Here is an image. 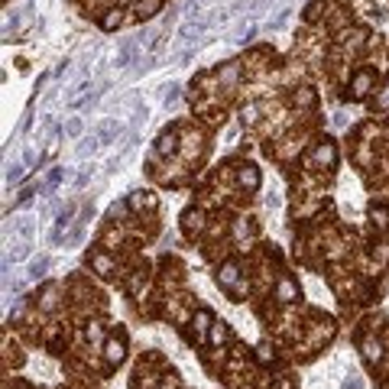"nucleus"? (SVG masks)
<instances>
[{
    "label": "nucleus",
    "mask_w": 389,
    "mask_h": 389,
    "mask_svg": "<svg viewBox=\"0 0 389 389\" xmlns=\"http://www.w3.org/2000/svg\"><path fill=\"white\" fill-rule=\"evenodd\" d=\"M33 230H36V221H33V217H20V221H17V234L23 237V240H30Z\"/></svg>",
    "instance_id": "obj_12"
},
{
    "label": "nucleus",
    "mask_w": 389,
    "mask_h": 389,
    "mask_svg": "<svg viewBox=\"0 0 389 389\" xmlns=\"http://www.w3.org/2000/svg\"><path fill=\"white\" fill-rule=\"evenodd\" d=\"M156 149H159V153H172L175 149V133H162L159 140H156Z\"/></svg>",
    "instance_id": "obj_14"
},
{
    "label": "nucleus",
    "mask_w": 389,
    "mask_h": 389,
    "mask_svg": "<svg viewBox=\"0 0 389 389\" xmlns=\"http://www.w3.org/2000/svg\"><path fill=\"white\" fill-rule=\"evenodd\" d=\"M94 133H98L101 146H111V143H117V136H120V124L117 120H101Z\"/></svg>",
    "instance_id": "obj_2"
},
{
    "label": "nucleus",
    "mask_w": 389,
    "mask_h": 389,
    "mask_svg": "<svg viewBox=\"0 0 389 389\" xmlns=\"http://www.w3.org/2000/svg\"><path fill=\"white\" fill-rule=\"evenodd\" d=\"M91 172H94V166H81V172L75 175V188H85L88 179H91Z\"/></svg>",
    "instance_id": "obj_18"
},
{
    "label": "nucleus",
    "mask_w": 389,
    "mask_h": 389,
    "mask_svg": "<svg viewBox=\"0 0 389 389\" xmlns=\"http://www.w3.org/2000/svg\"><path fill=\"white\" fill-rule=\"evenodd\" d=\"M85 133V124H81V117H72L65 124V136H81Z\"/></svg>",
    "instance_id": "obj_17"
},
{
    "label": "nucleus",
    "mask_w": 389,
    "mask_h": 389,
    "mask_svg": "<svg viewBox=\"0 0 389 389\" xmlns=\"http://www.w3.org/2000/svg\"><path fill=\"white\" fill-rule=\"evenodd\" d=\"M162 91H166V94H162V104H166V107H172L175 101H179V91H182V88H179V85H166Z\"/></svg>",
    "instance_id": "obj_16"
},
{
    "label": "nucleus",
    "mask_w": 389,
    "mask_h": 389,
    "mask_svg": "<svg viewBox=\"0 0 389 389\" xmlns=\"http://www.w3.org/2000/svg\"><path fill=\"white\" fill-rule=\"evenodd\" d=\"M98 146H101L98 133H88L85 140H81V146H78V156H81V159H85V156H91V153H94V149H98Z\"/></svg>",
    "instance_id": "obj_9"
},
{
    "label": "nucleus",
    "mask_w": 389,
    "mask_h": 389,
    "mask_svg": "<svg viewBox=\"0 0 389 389\" xmlns=\"http://www.w3.org/2000/svg\"><path fill=\"white\" fill-rule=\"evenodd\" d=\"M353 88H357V94H366V91H370V75H357V81H353Z\"/></svg>",
    "instance_id": "obj_19"
},
{
    "label": "nucleus",
    "mask_w": 389,
    "mask_h": 389,
    "mask_svg": "<svg viewBox=\"0 0 389 389\" xmlns=\"http://www.w3.org/2000/svg\"><path fill=\"white\" fill-rule=\"evenodd\" d=\"M363 353H366L370 360H376V357H379V344H363Z\"/></svg>",
    "instance_id": "obj_28"
},
{
    "label": "nucleus",
    "mask_w": 389,
    "mask_h": 389,
    "mask_svg": "<svg viewBox=\"0 0 389 389\" xmlns=\"http://www.w3.org/2000/svg\"><path fill=\"white\" fill-rule=\"evenodd\" d=\"M208 26H214L211 23V17H195V20H185V23L175 30V43L179 46H188V43H195L198 36H201Z\"/></svg>",
    "instance_id": "obj_1"
},
{
    "label": "nucleus",
    "mask_w": 389,
    "mask_h": 389,
    "mask_svg": "<svg viewBox=\"0 0 389 389\" xmlns=\"http://www.w3.org/2000/svg\"><path fill=\"white\" fill-rule=\"evenodd\" d=\"M62 179H65V169H52V172L46 175V182H43V188H39V192H43V195H52Z\"/></svg>",
    "instance_id": "obj_6"
},
{
    "label": "nucleus",
    "mask_w": 389,
    "mask_h": 389,
    "mask_svg": "<svg viewBox=\"0 0 389 389\" xmlns=\"http://www.w3.org/2000/svg\"><path fill=\"white\" fill-rule=\"evenodd\" d=\"M253 114H256V104H250V107H243V117H247V120H253Z\"/></svg>",
    "instance_id": "obj_32"
},
{
    "label": "nucleus",
    "mask_w": 389,
    "mask_h": 389,
    "mask_svg": "<svg viewBox=\"0 0 389 389\" xmlns=\"http://www.w3.org/2000/svg\"><path fill=\"white\" fill-rule=\"evenodd\" d=\"M46 269H49V256H39L30 263V269H26V282H36V279L46 276Z\"/></svg>",
    "instance_id": "obj_5"
},
{
    "label": "nucleus",
    "mask_w": 389,
    "mask_h": 389,
    "mask_svg": "<svg viewBox=\"0 0 389 389\" xmlns=\"http://www.w3.org/2000/svg\"><path fill=\"white\" fill-rule=\"evenodd\" d=\"M253 33H256V26H253V23H240V26H237V30L227 36V39H230V43H247V39L253 36Z\"/></svg>",
    "instance_id": "obj_7"
},
{
    "label": "nucleus",
    "mask_w": 389,
    "mask_h": 389,
    "mask_svg": "<svg viewBox=\"0 0 389 389\" xmlns=\"http://www.w3.org/2000/svg\"><path fill=\"white\" fill-rule=\"evenodd\" d=\"M289 20H292V7H282V10H279L276 17L269 20V23H266V30H269V33H272V30H282V26L289 23Z\"/></svg>",
    "instance_id": "obj_8"
},
{
    "label": "nucleus",
    "mask_w": 389,
    "mask_h": 389,
    "mask_svg": "<svg viewBox=\"0 0 389 389\" xmlns=\"http://www.w3.org/2000/svg\"><path fill=\"white\" fill-rule=\"evenodd\" d=\"M72 217H75V208H72V204L59 211L56 227H52V234H49V240H52V243H59V240H62V234H65V227H68V224H72Z\"/></svg>",
    "instance_id": "obj_3"
},
{
    "label": "nucleus",
    "mask_w": 389,
    "mask_h": 389,
    "mask_svg": "<svg viewBox=\"0 0 389 389\" xmlns=\"http://www.w3.org/2000/svg\"><path fill=\"white\" fill-rule=\"evenodd\" d=\"M195 321H198V324H195L198 331H204V327L211 324V311H208V308H201V311H198V318H195Z\"/></svg>",
    "instance_id": "obj_23"
},
{
    "label": "nucleus",
    "mask_w": 389,
    "mask_h": 389,
    "mask_svg": "<svg viewBox=\"0 0 389 389\" xmlns=\"http://www.w3.org/2000/svg\"><path fill=\"white\" fill-rule=\"evenodd\" d=\"M237 75H240V65H237V62H227V65L221 68V81H224V85H230Z\"/></svg>",
    "instance_id": "obj_15"
},
{
    "label": "nucleus",
    "mask_w": 389,
    "mask_h": 389,
    "mask_svg": "<svg viewBox=\"0 0 389 389\" xmlns=\"http://www.w3.org/2000/svg\"><path fill=\"white\" fill-rule=\"evenodd\" d=\"M94 266H98L101 276H111V259L107 256H94Z\"/></svg>",
    "instance_id": "obj_22"
},
{
    "label": "nucleus",
    "mask_w": 389,
    "mask_h": 389,
    "mask_svg": "<svg viewBox=\"0 0 389 389\" xmlns=\"http://www.w3.org/2000/svg\"><path fill=\"white\" fill-rule=\"evenodd\" d=\"M224 337H227V327H224V324H217L214 331H211V344H221Z\"/></svg>",
    "instance_id": "obj_24"
},
{
    "label": "nucleus",
    "mask_w": 389,
    "mask_h": 389,
    "mask_svg": "<svg viewBox=\"0 0 389 389\" xmlns=\"http://www.w3.org/2000/svg\"><path fill=\"white\" fill-rule=\"evenodd\" d=\"M20 175H23V166H20V162H13V166L7 162V182H17Z\"/></svg>",
    "instance_id": "obj_21"
},
{
    "label": "nucleus",
    "mask_w": 389,
    "mask_h": 389,
    "mask_svg": "<svg viewBox=\"0 0 389 389\" xmlns=\"http://www.w3.org/2000/svg\"><path fill=\"white\" fill-rule=\"evenodd\" d=\"M279 298H282V302H292V298H295V285L289 282V279H279Z\"/></svg>",
    "instance_id": "obj_13"
},
{
    "label": "nucleus",
    "mask_w": 389,
    "mask_h": 389,
    "mask_svg": "<svg viewBox=\"0 0 389 389\" xmlns=\"http://www.w3.org/2000/svg\"><path fill=\"white\" fill-rule=\"evenodd\" d=\"M240 185H247V188H256L259 185V172L253 166H243L240 169Z\"/></svg>",
    "instance_id": "obj_10"
},
{
    "label": "nucleus",
    "mask_w": 389,
    "mask_h": 389,
    "mask_svg": "<svg viewBox=\"0 0 389 389\" xmlns=\"http://www.w3.org/2000/svg\"><path fill=\"white\" fill-rule=\"evenodd\" d=\"M217 279H221L224 285H234L237 282V263H224L221 272H217Z\"/></svg>",
    "instance_id": "obj_11"
},
{
    "label": "nucleus",
    "mask_w": 389,
    "mask_h": 389,
    "mask_svg": "<svg viewBox=\"0 0 389 389\" xmlns=\"http://www.w3.org/2000/svg\"><path fill=\"white\" fill-rule=\"evenodd\" d=\"M344 389H363V383H360V379H357V376H353V373H350V376L344 379Z\"/></svg>",
    "instance_id": "obj_29"
},
{
    "label": "nucleus",
    "mask_w": 389,
    "mask_h": 389,
    "mask_svg": "<svg viewBox=\"0 0 389 389\" xmlns=\"http://www.w3.org/2000/svg\"><path fill=\"white\" fill-rule=\"evenodd\" d=\"M33 195H36V192H33V188H26V192H20V198H17V208H23V204H30V201H33Z\"/></svg>",
    "instance_id": "obj_27"
},
{
    "label": "nucleus",
    "mask_w": 389,
    "mask_h": 389,
    "mask_svg": "<svg viewBox=\"0 0 389 389\" xmlns=\"http://www.w3.org/2000/svg\"><path fill=\"white\" fill-rule=\"evenodd\" d=\"M272 4H276V0H253V4H250V10H253V13H263V10H269Z\"/></svg>",
    "instance_id": "obj_25"
},
{
    "label": "nucleus",
    "mask_w": 389,
    "mask_h": 389,
    "mask_svg": "<svg viewBox=\"0 0 389 389\" xmlns=\"http://www.w3.org/2000/svg\"><path fill=\"white\" fill-rule=\"evenodd\" d=\"M117 23H120L117 10H111V13H107V17H104V30H114V26H117Z\"/></svg>",
    "instance_id": "obj_26"
},
{
    "label": "nucleus",
    "mask_w": 389,
    "mask_h": 389,
    "mask_svg": "<svg viewBox=\"0 0 389 389\" xmlns=\"http://www.w3.org/2000/svg\"><path fill=\"white\" fill-rule=\"evenodd\" d=\"M104 357H107V363H120V360L127 357L124 340H120V337H111V340L104 344Z\"/></svg>",
    "instance_id": "obj_4"
},
{
    "label": "nucleus",
    "mask_w": 389,
    "mask_h": 389,
    "mask_svg": "<svg viewBox=\"0 0 389 389\" xmlns=\"http://www.w3.org/2000/svg\"><path fill=\"white\" fill-rule=\"evenodd\" d=\"M373 217H376V221H379V224H383V227H386V224H389V217H386V211H383V208H379V211H376V208H373Z\"/></svg>",
    "instance_id": "obj_31"
},
{
    "label": "nucleus",
    "mask_w": 389,
    "mask_h": 389,
    "mask_svg": "<svg viewBox=\"0 0 389 389\" xmlns=\"http://www.w3.org/2000/svg\"><path fill=\"white\" fill-rule=\"evenodd\" d=\"M88 340H101V327H98V324L88 327Z\"/></svg>",
    "instance_id": "obj_30"
},
{
    "label": "nucleus",
    "mask_w": 389,
    "mask_h": 389,
    "mask_svg": "<svg viewBox=\"0 0 389 389\" xmlns=\"http://www.w3.org/2000/svg\"><path fill=\"white\" fill-rule=\"evenodd\" d=\"M318 159H321V162H334V146H331V143L318 146Z\"/></svg>",
    "instance_id": "obj_20"
}]
</instances>
